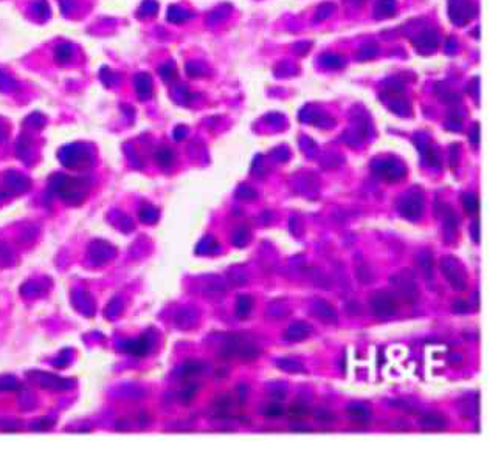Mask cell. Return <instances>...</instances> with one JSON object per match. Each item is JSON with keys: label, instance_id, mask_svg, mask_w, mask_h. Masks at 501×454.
I'll return each mask as SVG.
<instances>
[{"label": "cell", "instance_id": "2", "mask_svg": "<svg viewBox=\"0 0 501 454\" xmlns=\"http://www.w3.org/2000/svg\"><path fill=\"white\" fill-rule=\"evenodd\" d=\"M463 205H464V209H466L467 214H475V212L478 211V208H480L478 197L475 194H467L464 197V200H463Z\"/></svg>", "mask_w": 501, "mask_h": 454}, {"label": "cell", "instance_id": "1", "mask_svg": "<svg viewBox=\"0 0 501 454\" xmlns=\"http://www.w3.org/2000/svg\"><path fill=\"white\" fill-rule=\"evenodd\" d=\"M371 303H373L376 313L380 315V316H391V315L397 313L396 300L386 292H377L376 295H373Z\"/></svg>", "mask_w": 501, "mask_h": 454}, {"label": "cell", "instance_id": "6", "mask_svg": "<svg viewBox=\"0 0 501 454\" xmlns=\"http://www.w3.org/2000/svg\"><path fill=\"white\" fill-rule=\"evenodd\" d=\"M282 406H279V405H276V403H273V405H268L267 408H265V416H271V417H276V416H281L282 414Z\"/></svg>", "mask_w": 501, "mask_h": 454}, {"label": "cell", "instance_id": "3", "mask_svg": "<svg viewBox=\"0 0 501 454\" xmlns=\"http://www.w3.org/2000/svg\"><path fill=\"white\" fill-rule=\"evenodd\" d=\"M250 310H251V300L250 296H241L239 301H238V316L239 318H246L250 315Z\"/></svg>", "mask_w": 501, "mask_h": 454}, {"label": "cell", "instance_id": "4", "mask_svg": "<svg viewBox=\"0 0 501 454\" xmlns=\"http://www.w3.org/2000/svg\"><path fill=\"white\" fill-rule=\"evenodd\" d=\"M442 417L439 414H428L421 420V425L425 430H442L444 427L442 425H438V420H441Z\"/></svg>", "mask_w": 501, "mask_h": 454}, {"label": "cell", "instance_id": "5", "mask_svg": "<svg viewBox=\"0 0 501 454\" xmlns=\"http://www.w3.org/2000/svg\"><path fill=\"white\" fill-rule=\"evenodd\" d=\"M289 414L295 419H303V417H306L309 413H307V408L303 405V403H293L290 408H289Z\"/></svg>", "mask_w": 501, "mask_h": 454}]
</instances>
